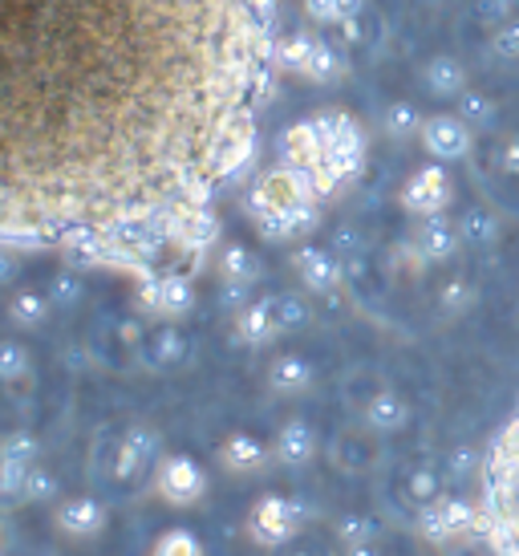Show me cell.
<instances>
[{"mask_svg": "<svg viewBox=\"0 0 519 556\" xmlns=\"http://www.w3.org/2000/svg\"><path fill=\"white\" fill-rule=\"evenodd\" d=\"M474 13L495 29V25H504V21H511L519 13V0H474Z\"/></svg>", "mask_w": 519, "mask_h": 556, "instance_id": "cell-45", "label": "cell"}, {"mask_svg": "<svg viewBox=\"0 0 519 556\" xmlns=\"http://www.w3.org/2000/svg\"><path fill=\"white\" fill-rule=\"evenodd\" d=\"M341 556H382L378 544H353V548H341Z\"/></svg>", "mask_w": 519, "mask_h": 556, "instance_id": "cell-49", "label": "cell"}, {"mask_svg": "<svg viewBox=\"0 0 519 556\" xmlns=\"http://www.w3.org/2000/svg\"><path fill=\"white\" fill-rule=\"evenodd\" d=\"M268 556H337V548H329L325 541H317V536H296V541L280 544V548H273Z\"/></svg>", "mask_w": 519, "mask_h": 556, "instance_id": "cell-44", "label": "cell"}, {"mask_svg": "<svg viewBox=\"0 0 519 556\" xmlns=\"http://www.w3.org/2000/svg\"><path fill=\"white\" fill-rule=\"evenodd\" d=\"M236 338L260 350V345H273L280 338V325H276V313H273V296H256L248 309L236 313Z\"/></svg>", "mask_w": 519, "mask_h": 556, "instance_id": "cell-21", "label": "cell"}, {"mask_svg": "<svg viewBox=\"0 0 519 556\" xmlns=\"http://www.w3.org/2000/svg\"><path fill=\"white\" fill-rule=\"evenodd\" d=\"M16 277V252H9V248H0V285L4 280Z\"/></svg>", "mask_w": 519, "mask_h": 556, "instance_id": "cell-48", "label": "cell"}, {"mask_svg": "<svg viewBox=\"0 0 519 556\" xmlns=\"http://www.w3.org/2000/svg\"><path fill=\"white\" fill-rule=\"evenodd\" d=\"M273 313L280 333H296V329H305L313 321V309H308V301L301 293H273Z\"/></svg>", "mask_w": 519, "mask_h": 556, "instance_id": "cell-35", "label": "cell"}, {"mask_svg": "<svg viewBox=\"0 0 519 556\" xmlns=\"http://www.w3.org/2000/svg\"><path fill=\"white\" fill-rule=\"evenodd\" d=\"M474 305V285L467 277H451L443 280V289H439V309L446 317H458V313H467Z\"/></svg>", "mask_w": 519, "mask_h": 556, "instance_id": "cell-38", "label": "cell"}, {"mask_svg": "<svg viewBox=\"0 0 519 556\" xmlns=\"http://www.w3.org/2000/svg\"><path fill=\"white\" fill-rule=\"evenodd\" d=\"M163 459V434L151 422H130L114 447V479L118 483H138L142 476H154V467Z\"/></svg>", "mask_w": 519, "mask_h": 556, "instance_id": "cell-8", "label": "cell"}, {"mask_svg": "<svg viewBox=\"0 0 519 556\" xmlns=\"http://www.w3.org/2000/svg\"><path fill=\"white\" fill-rule=\"evenodd\" d=\"M151 556H203V541H199L191 528H167L159 541H154Z\"/></svg>", "mask_w": 519, "mask_h": 556, "instance_id": "cell-37", "label": "cell"}, {"mask_svg": "<svg viewBox=\"0 0 519 556\" xmlns=\"http://www.w3.org/2000/svg\"><path fill=\"white\" fill-rule=\"evenodd\" d=\"M25 483H29V471L0 464V508H16V504H25Z\"/></svg>", "mask_w": 519, "mask_h": 556, "instance_id": "cell-40", "label": "cell"}, {"mask_svg": "<svg viewBox=\"0 0 519 556\" xmlns=\"http://www.w3.org/2000/svg\"><path fill=\"white\" fill-rule=\"evenodd\" d=\"M256 296H252V285H231V280H219V305L231 313L248 309Z\"/></svg>", "mask_w": 519, "mask_h": 556, "instance_id": "cell-46", "label": "cell"}, {"mask_svg": "<svg viewBox=\"0 0 519 556\" xmlns=\"http://www.w3.org/2000/svg\"><path fill=\"white\" fill-rule=\"evenodd\" d=\"M410 244L418 248V256L427 264H446L463 248V240H458V228L451 216H427L414 224Z\"/></svg>", "mask_w": 519, "mask_h": 556, "instance_id": "cell-18", "label": "cell"}, {"mask_svg": "<svg viewBox=\"0 0 519 556\" xmlns=\"http://www.w3.org/2000/svg\"><path fill=\"white\" fill-rule=\"evenodd\" d=\"M187 354H191L187 333L175 321L154 325L151 333H147V341H142V350H138L142 366H151V370H175V366H183L187 362Z\"/></svg>", "mask_w": 519, "mask_h": 556, "instance_id": "cell-17", "label": "cell"}, {"mask_svg": "<svg viewBox=\"0 0 519 556\" xmlns=\"http://www.w3.org/2000/svg\"><path fill=\"white\" fill-rule=\"evenodd\" d=\"M329 248H333L337 256H341V264L350 268V264H357L362 256H366V236L345 224V228H337V232H333V244H329Z\"/></svg>", "mask_w": 519, "mask_h": 556, "instance_id": "cell-42", "label": "cell"}, {"mask_svg": "<svg viewBox=\"0 0 519 556\" xmlns=\"http://www.w3.org/2000/svg\"><path fill=\"white\" fill-rule=\"evenodd\" d=\"M357 418H362V427L374 431L378 439H390V434L410 427V402L402 399L397 390L382 387L374 399L366 402V406H362V410H357Z\"/></svg>", "mask_w": 519, "mask_h": 556, "instance_id": "cell-16", "label": "cell"}, {"mask_svg": "<svg viewBox=\"0 0 519 556\" xmlns=\"http://www.w3.org/2000/svg\"><path fill=\"white\" fill-rule=\"evenodd\" d=\"M305 81H313V86H333V81L345 78V58L337 53L333 41H317V49H313V58H308L305 74H301Z\"/></svg>", "mask_w": 519, "mask_h": 556, "instance_id": "cell-28", "label": "cell"}, {"mask_svg": "<svg viewBox=\"0 0 519 556\" xmlns=\"http://www.w3.org/2000/svg\"><path fill=\"white\" fill-rule=\"evenodd\" d=\"M138 309L154 321H179L195 309V277L187 273H159L138 285Z\"/></svg>", "mask_w": 519, "mask_h": 556, "instance_id": "cell-7", "label": "cell"}, {"mask_svg": "<svg viewBox=\"0 0 519 556\" xmlns=\"http://www.w3.org/2000/svg\"><path fill=\"white\" fill-rule=\"evenodd\" d=\"M479 464H483V459H474V451L458 447L455 455H451V479H467Z\"/></svg>", "mask_w": 519, "mask_h": 556, "instance_id": "cell-47", "label": "cell"}, {"mask_svg": "<svg viewBox=\"0 0 519 556\" xmlns=\"http://www.w3.org/2000/svg\"><path fill=\"white\" fill-rule=\"evenodd\" d=\"M49 313H53V301L46 289H16L9 296V321L16 329H41L49 321Z\"/></svg>", "mask_w": 519, "mask_h": 556, "instance_id": "cell-24", "label": "cell"}, {"mask_svg": "<svg viewBox=\"0 0 519 556\" xmlns=\"http://www.w3.org/2000/svg\"><path fill=\"white\" fill-rule=\"evenodd\" d=\"M418 142L434 163H463L474 151V130L458 118L455 110L451 114H427Z\"/></svg>", "mask_w": 519, "mask_h": 556, "instance_id": "cell-10", "label": "cell"}, {"mask_svg": "<svg viewBox=\"0 0 519 556\" xmlns=\"http://www.w3.org/2000/svg\"><path fill=\"white\" fill-rule=\"evenodd\" d=\"M317 451H321V434H317V427L308 418H289L273 434V459L280 467H292V471L308 467L317 459Z\"/></svg>", "mask_w": 519, "mask_h": 556, "instance_id": "cell-14", "label": "cell"}, {"mask_svg": "<svg viewBox=\"0 0 519 556\" xmlns=\"http://www.w3.org/2000/svg\"><path fill=\"white\" fill-rule=\"evenodd\" d=\"M402 495H406V504H410L414 511L430 508L443 492V476H439V467L430 464H414L406 476H402Z\"/></svg>", "mask_w": 519, "mask_h": 556, "instance_id": "cell-25", "label": "cell"}, {"mask_svg": "<svg viewBox=\"0 0 519 556\" xmlns=\"http://www.w3.org/2000/svg\"><path fill=\"white\" fill-rule=\"evenodd\" d=\"M33 370V354L25 341L0 338V382H21Z\"/></svg>", "mask_w": 519, "mask_h": 556, "instance_id": "cell-36", "label": "cell"}, {"mask_svg": "<svg viewBox=\"0 0 519 556\" xmlns=\"http://www.w3.org/2000/svg\"><path fill=\"white\" fill-rule=\"evenodd\" d=\"M321 195L317 184L308 179V170L289 167L276 159L273 167H264L252 179L244 195V212L256 224V232L273 244H289L308 236L321 224Z\"/></svg>", "mask_w": 519, "mask_h": 556, "instance_id": "cell-3", "label": "cell"}, {"mask_svg": "<svg viewBox=\"0 0 519 556\" xmlns=\"http://www.w3.org/2000/svg\"><path fill=\"white\" fill-rule=\"evenodd\" d=\"M0 464L21 467V471H33L41 464V443L33 431H9L0 434Z\"/></svg>", "mask_w": 519, "mask_h": 556, "instance_id": "cell-29", "label": "cell"}, {"mask_svg": "<svg viewBox=\"0 0 519 556\" xmlns=\"http://www.w3.org/2000/svg\"><path fill=\"white\" fill-rule=\"evenodd\" d=\"M305 16L325 29H341L362 16V0H305Z\"/></svg>", "mask_w": 519, "mask_h": 556, "instance_id": "cell-32", "label": "cell"}, {"mask_svg": "<svg viewBox=\"0 0 519 556\" xmlns=\"http://www.w3.org/2000/svg\"><path fill=\"white\" fill-rule=\"evenodd\" d=\"M53 525L62 528L65 536H74V541H90L98 536L102 528H106V504L98 500V495H65L58 511H53Z\"/></svg>", "mask_w": 519, "mask_h": 556, "instance_id": "cell-15", "label": "cell"}, {"mask_svg": "<svg viewBox=\"0 0 519 556\" xmlns=\"http://www.w3.org/2000/svg\"><path fill=\"white\" fill-rule=\"evenodd\" d=\"M397 203L414 219L446 216V207L455 203V179H451L446 163H427V167L414 170L410 179L402 184V191H397Z\"/></svg>", "mask_w": 519, "mask_h": 556, "instance_id": "cell-6", "label": "cell"}, {"mask_svg": "<svg viewBox=\"0 0 519 556\" xmlns=\"http://www.w3.org/2000/svg\"><path fill=\"white\" fill-rule=\"evenodd\" d=\"M268 459H273V443H264L248 431H236L219 443V464L228 467L231 476H256Z\"/></svg>", "mask_w": 519, "mask_h": 556, "instance_id": "cell-20", "label": "cell"}, {"mask_svg": "<svg viewBox=\"0 0 519 556\" xmlns=\"http://www.w3.org/2000/svg\"><path fill=\"white\" fill-rule=\"evenodd\" d=\"M329 464L341 476H369L374 467L382 464V443L366 427H345V431H337L329 439Z\"/></svg>", "mask_w": 519, "mask_h": 556, "instance_id": "cell-12", "label": "cell"}, {"mask_svg": "<svg viewBox=\"0 0 519 556\" xmlns=\"http://www.w3.org/2000/svg\"><path fill=\"white\" fill-rule=\"evenodd\" d=\"M378 536H382V528H378V520L366 516V511H350V516L337 520V544H341V548H353V544H378Z\"/></svg>", "mask_w": 519, "mask_h": 556, "instance_id": "cell-34", "label": "cell"}, {"mask_svg": "<svg viewBox=\"0 0 519 556\" xmlns=\"http://www.w3.org/2000/svg\"><path fill=\"white\" fill-rule=\"evenodd\" d=\"M455 114L471 126L474 135H483V130H491V126H495V118H499V106H495V98H491V93L467 90L455 102Z\"/></svg>", "mask_w": 519, "mask_h": 556, "instance_id": "cell-30", "label": "cell"}, {"mask_svg": "<svg viewBox=\"0 0 519 556\" xmlns=\"http://www.w3.org/2000/svg\"><path fill=\"white\" fill-rule=\"evenodd\" d=\"M474 536L491 556H519V402L491 434L479 464Z\"/></svg>", "mask_w": 519, "mask_h": 556, "instance_id": "cell-2", "label": "cell"}, {"mask_svg": "<svg viewBox=\"0 0 519 556\" xmlns=\"http://www.w3.org/2000/svg\"><path fill=\"white\" fill-rule=\"evenodd\" d=\"M308 525V508L296 500V495H284V492H268L260 495L252 511H248V541L260 544V548H280V544L296 541Z\"/></svg>", "mask_w": 519, "mask_h": 556, "instance_id": "cell-5", "label": "cell"}, {"mask_svg": "<svg viewBox=\"0 0 519 556\" xmlns=\"http://www.w3.org/2000/svg\"><path fill=\"white\" fill-rule=\"evenodd\" d=\"M313 123L321 130V170H317V191L321 200H333L337 191L345 187L366 170V155H369V139L362 123L345 114V110H317Z\"/></svg>", "mask_w": 519, "mask_h": 556, "instance_id": "cell-4", "label": "cell"}, {"mask_svg": "<svg viewBox=\"0 0 519 556\" xmlns=\"http://www.w3.org/2000/svg\"><path fill=\"white\" fill-rule=\"evenodd\" d=\"M62 495V483L49 471L46 464H37L29 471V483H25V504H53Z\"/></svg>", "mask_w": 519, "mask_h": 556, "instance_id": "cell-39", "label": "cell"}, {"mask_svg": "<svg viewBox=\"0 0 519 556\" xmlns=\"http://www.w3.org/2000/svg\"><path fill=\"white\" fill-rule=\"evenodd\" d=\"M491 53L504 58V62H519V16L491 29Z\"/></svg>", "mask_w": 519, "mask_h": 556, "instance_id": "cell-41", "label": "cell"}, {"mask_svg": "<svg viewBox=\"0 0 519 556\" xmlns=\"http://www.w3.org/2000/svg\"><path fill=\"white\" fill-rule=\"evenodd\" d=\"M154 492L167 500L170 508H191L207 495V471L199 459L175 451V455H163L159 467H154Z\"/></svg>", "mask_w": 519, "mask_h": 556, "instance_id": "cell-9", "label": "cell"}, {"mask_svg": "<svg viewBox=\"0 0 519 556\" xmlns=\"http://www.w3.org/2000/svg\"><path fill=\"white\" fill-rule=\"evenodd\" d=\"M418 528H422L427 541L439 544H451L467 532L474 536V504L463 495H439L430 508L418 511Z\"/></svg>", "mask_w": 519, "mask_h": 556, "instance_id": "cell-11", "label": "cell"}, {"mask_svg": "<svg viewBox=\"0 0 519 556\" xmlns=\"http://www.w3.org/2000/svg\"><path fill=\"white\" fill-rule=\"evenodd\" d=\"M491 163H495V170H499V175H507V179H519V130H516V135H504V139L495 142Z\"/></svg>", "mask_w": 519, "mask_h": 556, "instance_id": "cell-43", "label": "cell"}, {"mask_svg": "<svg viewBox=\"0 0 519 556\" xmlns=\"http://www.w3.org/2000/svg\"><path fill=\"white\" fill-rule=\"evenodd\" d=\"M49 301H53V309H77L81 305V296H86V280L77 268H58L46 285Z\"/></svg>", "mask_w": 519, "mask_h": 556, "instance_id": "cell-33", "label": "cell"}, {"mask_svg": "<svg viewBox=\"0 0 519 556\" xmlns=\"http://www.w3.org/2000/svg\"><path fill=\"white\" fill-rule=\"evenodd\" d=\"M422 86H427L430 98H439V102H458L463 93L471 90V74H467V65L451 58V53H439V58H430L422 65Z\"/></svg>", "mask_w": 519, "mask_h": 556, "instance_id": "cell-19", "label": "cell"}, {"mask_svg": "<svg viewBox=\"0 0 519 556\" xmlns=\"http://www.w3.org/2000/svg\"><path fill=\"white\" fill-rule=\"evenodd\" d=\"M292 268H296V277L305 285L308 293L317 296H329L341 289V280H345V264L337 256L333 248H321V244H301L292 252Z\"/></svg>", "mask_w": 519, "mask_h": 556, "instance_id": "cell-13", "label": "cell"}, {"mask_svg": "<svg viewBox=\"0 0 519 556\" xmlns=\"http://www.w3.org/2000/svg\"><path fill=\"white\" fill-rule=\"evenodd\" d=\"M422 123H427V114L414 106V102H390L382 114V130L397 142L418 139V135H422Z\"/></svg>", "mask_w": 519, "mask_h": 556, "instance_id": "cell-31", "label": "cell"}, {"mask_svg": "<svg viewBox=\"0 0 519 556\" xmlns=\"http://www.w3.org/2000/svg\"><path fill=\"white\" fill-rule=\"evenodd\" d=\"M268 387L280 399H296L313 387V362L305 354H276L268 362Z\"/></svg>", "mask_w": 519, "mask_h": 556, "instance_id": "cell-22", "label": "cell"}, {"mask_svg": "<svg viewBox=\"0 0 519 556\" xmlns=\"http://www.w3.org/2000/svg\"><path fill=\"white\" fill-rule=\"evenodd\" d=\"M455 228H458V240L467 248H491L499 240V232H504V219H499V212L488 207V203H471V207L455 219Z\"/></svg>", "mask_w": 519, "mask_h": 556, "instance_id": "cell-23", "label": "cell"}, {"mask_svg": "<svg viewBox=\"0 0 519 556\" xmlns=\"http://www.w3.org/2000/svg\"><path fill=\"white\" fill-rule=\"evenodd\" d=\"M219 280H231V285H256L260 280V261L256 252L240 240L219 248Z\"/></svg>", "mask_w": 519, "mask_h": 556, "instance_id": "cell-26", "label": "cell"}, {"mask_svg": "<svg viewBox=\"0 0 519 556\" xmlns=\"http://www.w3.org/2000/svg\"><path fill=\"white\" fill-rule=\"evenodd\" d=\"M317 33H284L280 41H276V70H284V74H305L308 58H313V49H317Z\"/></svg>", "mask_w": 519, "mask_h": 556, "instance_id": "cell-27", "label": "cell"}, {"mask_svg": "<svg viewBox=\"0 0 519 556\" xmlns=\"http://www.w3.org/2000/svg\"><path fill=\"white\" fill-rule=\"evenodd\" d=\"M276 41V0H0V248L195 277Z\"/></svg>", "mask_w": 519, "mask_h": 556, "instance_id": "cell-1", "label": "cell"}]
</instances>
